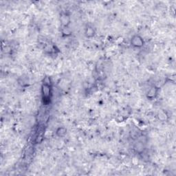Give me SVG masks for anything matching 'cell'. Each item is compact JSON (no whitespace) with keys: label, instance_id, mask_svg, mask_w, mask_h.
Returning a JSON list of instances; mask_svg holds the SVG:
<instances>
[{"label":"cell","instance_id":"cell-1","mask_svg":"<svg viewBox=\"0 0 176 176\" xmlns=\"http://www.w3.org/2000/svg\"><path fill=\"white\" fill-rule=\"evenodd\" d=\"M50 86L47 83H44L42 86L43 100L45 103H48L50 100Z\"/></svg>","mask_w":176,"mask_h":176},{"label":"cell","instance_id":"cell-2","mask_svg":"<svg viewBox=\"0 0 176 176\" xmlns=\"http://www.w3.org/2000/svg\"><path fill=\"white\" fill-rule=\"evenodd\" d=\"M131 43L134 47L140 48L144 45V41L143 38L139 35H135L132 37Z\"/></svg>","mask_w":176,"mask_h":176},{"label":"cell","instance_id":"cell-3","mask_svg":"<svg viewBox=\"0 0 176 176\" xmlns=\"http://www.w3.org/2000/svg\"><path fill=\"white\" fill-rule=\"evenodd\" d=\"M61 23L63 24V26H64L65 27H67V25L69 24V17H68L67 15L63 14V15H62L61 17Z\"/></svg>","mask_w":176,"mask_h":176},{"label":"cell","instance_id":"cell-4","mask_svg":"<svg viewBox=\"0 0 176 176\" xmlns=\"http://www.w3.org/2000/svg\"><path fill=\"white\" fill-rule=\"evenodd\" d=\"M66 132H67V130L65 129L64 127H60L56 130V134L59 137H63L66 134Z\"/></svg>","mask_w":176,"mask_h":176},{"label":"cell","instance_id":"cell-5","mask_svg":"<svg viewBox=\"0 0 176 176\" xmlns=\"http://www.w3.org/2000/svg\"><path fill=\"white\" fill-rule=\"evenodd\" d=\"M85 34H86L87 37H92L94 34V29L92 28H91V27L87 28V29H86V31H85Z\"/></svg>","mask_w":176,"mask_h":176},{"label":"cell","instance_id":"cell-6","mask_svg":"<svg viewBox=\"0 0 176 176\" xmlns=\"http://www.w3.org/2000/svg\"><path fill=\"white\" fill-rule=\"evenodd\" d=\"M156 89L155 87H152L151 89H150L149 92H148V97L152 98H154V96H156Z\"/></svg>","mask_w":176,"mask_h":176}]
</instances>
